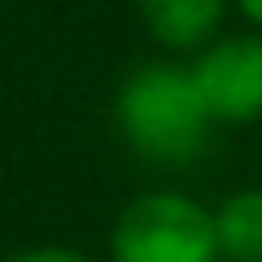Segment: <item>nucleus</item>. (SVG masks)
Listing matches in <instances>:
<instances>
[{
    "mask_svg": "<svg viewBox=\"0 0 262 262\" xmlns=\"http://www.w3.org/2000/svg\"><path fill=\"white\" fill-rule=\"evenodd\" d=\"M216 236L226 262H262V185H242L216 201Z\"/></svg>",
    "mask_w": 262,
    "mask_h": 262,
    "instance_id": "nucleus-5",
    "label": "nucleus"
},
{
    "mask_svg": "<svg viewBox=\"0 0 262 262\" xmlns=\"http://www.w3.org/2000/svg\"><path fill=\"white\" fill-rule=\"evenodd\" d=\"M226 11H236L231 0H139L144 36L160 47V57L175 62H190L216 36H226Z\"/></svg>",
    "mask_w": 262,
    "mask_h": 262,
    "instance_id": "nucleus-4",
    "label": "nucleus"
},
{
    "mask_svg": "<svg viewBox=\"0 0 262 262\" xmlns=\"http://www.w3.org/2000/svg\"><path fill=\"white\" fill-rule=\"evenodd\" d=\"M231 6H236V16H242L252 31H262V0H231Z\"/></svg>",
    "mask_w": 262,
    "mask_h": 262,
    "instance_id": "nucleus-7",
    "label": "nucleus"
},
{
    "mask_svg": "<svg viewBox=\"0 0 262 262\" xmlns=\"http://www.w3.org/2000/svg\"><path fill=\"white\" fill-rule=\"evenodd\" d=\"M0 262H93V257L77 252V247H57V242H47V247H21V252L0 257Z\"/></svg>",
    "mask_w": 262,
    "mask_h": 262,
    "instance_id": "nucleus-6",
    "label": "nucleus"
},
{
    "mask_svg": "<svg viewBox=\"0 0 262 262\" xmlns=\"http://www.w3.org/2000/svg\"><path fill=\"white\" fill-rule=\"evenodd\" d=\"M185 67L216 128H247L262 118V31H226Z\"/></svg>",
    "mask_w": 262,
    "mask_h": 262,
    "instance_id": "nucleus-3",
    "label": "nucleus"
},
{
    "mask_svg": "<svg viewBox=\"0 0 262 262\" xmlns=\"http://www.w3.org/2000/svg\"><path fill=\"white\" fill-rule=\"evenodd\" d=\"M108 262H226L216 206L170 185L128 195L108 226Z\"/></svg>",
    "mask_w": 262,
    "mask_h": 262,
    "instance_id": "nucleus-2",
    "label": "nucleus"
},
{
    "mask_svg": "<svg viewBox=\"0 0 262 262\" xmlns=\"http://www.w3.org/2000/svg\"><path fill=\"white\" fill-rule=\"evenodd\" d=\"M113 123L128 155L155 165V170H185L206 155L211 144V113L195 93V77L175 57L139 62L118 82L113 98Z\"/></svg>",
    "mask_w": 262,
    "mask_h": 262,
    "instance_id": "nucleus-1",
    "label": "nucleus"
}]
</instances>
